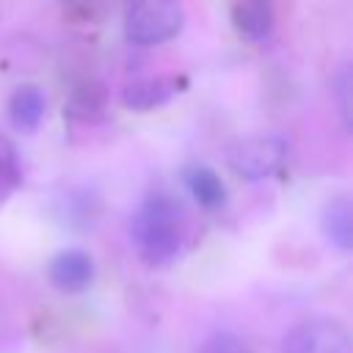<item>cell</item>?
I'll return each instance as SVG.
<instances>
[{"instance_id": "10", "label": "cell", "mask_w": 353, "mask_h": 353, "mask_svg": "<svg viewBox=\"0 0 353 353\" xmlns=\"http://www.w3.org/2000/svg\"><path fill=\"white\" fill-rule=\"evenodd\" d=\"M320 226H323V234L328 237L331 245H336L339 251H350L353 248V210H350V199L347 196L331 199L323 207Z\"/></svg>"}, {"instance_id": "8", "label": "cell", "mask_w": 353, "mask_h": 353, "mask_svg": "<svg viewBox=\"0 0 353 353\" xmlns=\"http://www.w3.org/2000/svg\"><path fill=\"white\" fill-rule=\"evenodd\" d=\"M47 110V99L44 91L33 83H22L11 91L8 97V121L17 132H33L39 130L41 119Z\"/></svg>"}, {"instance_id": "2", "label": "cell", "mask_w": 353, "mask_h": 353, "mask_svg": "<svg viewBox=\"0 0 353 353\" xmlns=\"http://www.w3.org/2000/svg\"><path fill=\"white\" fill-rule=\"evenodd\" d=\"M185 25L176 0H130L124 6V36L138 47H154L174 39Z\"/></svg>"}, {"instance_id": "9", "label": "cell", "mask_w": 353, "mask_h": 353, "mask_svg": "<svg viewBox=\"0 0 353 353\" xmlns=\"http://www.w3.org/2000/svg\"><path fill=\"white\" fill-rule=\"evenodd\" d=\"M182 185L190 199L204 210H221L226 204V185L223 179L204 163H190L182 168Z\"/></svg>"}, {"instance_id": "3", "label": "cell", "mask_w": 353, "mask_h": 353, "mask_svg": "<svg viewBox=\"0 0 353 353\" xmlns=\"http://www.w3.org/2000/svg\"><path fill=\"white\" fill-rule=\"evenodd\" d=\"M287 160V143L281 135H248L240 138L237 143L229 146L226 152V165L234 176L248 179V182H259L273 176Z\"/></svg>"}, {"instance_id": "7", "label": "cell", "mask_w": 353, "mask_h": 353, "mask_svg": "<svg viewBox=\"0 0 353 353\" xmlns=\"http://www.w3.org/2000/svg\"><path fill=\"white\" fill-rule=\"evenodd\" d=\"M185 85H188V80L179 77V74L141 77V80H135V83H130V85L124 88L121 102H124V108H130V110L146 113V110H154V108L168 105Z\"/></svg>"}, {"instance_id": "6", "label": "cell", "mask_w": 353, "mask_h": 353, "mask_svg": "<svg viewBox=\"0 0 353 353\" xmlns=\"http://www.w3.org/2000/svg\"><path fill=\"white\" fill-rule=\"evenodd\" d=\"M232 25L248 44H265L276 30V3L273 0H232Z\"/></svg>"}, {"instance_id": "11", "label": "cell", "mask_w": 353, "mask_h": 353, "mask_svg": "<svg viewBox=\"0 0 353 353\" xmlns=\"http://www.w3.org/2000/svg\"><path fill=\"white\" fill-rule=\"evenodd\" d=\"M22 182V163L17 154V146L0 135V201H6Z\"/></svg>"}, {"instance_id": "4", "label": "cell", "mask_w": 353, "mask_h": 353, "mask_svg": "<svg viewBox=\"0 0 353 353\" xmlns=\"http://www.w3.org/2000/svg\"><path fill=\"white\" fill-rule=\"evenodd\" d=\"M284 353H350V334L339 320L312 317L284 336Z\"/></svg>"}, {"instance_id": "5", "label": "cell", "mask_w": 353, "mask_h": 353, "mask_svg": "<svg viewBox=\"0 0 353 353\" xmlns=\"http://www.w3.org/2000/svg\"><path fill=\"white\" fill-rule=\"evenodd\" d=\"M47 279L61 292H83L94 281V259L83 248H63L50 259Z\"/></svg>"}, {"instance_id": "1", "label": "cell", "mask_w": 353, "mask_h": 353, "mask_svg": "<svg viewBox=\"0 0 353 353\" xmlns=\"http://www.w3.org/2000/svg\"><path fill=\"white\" fill-rule=\"evenodd\" d=\"M130 234H132V243L143 262L165 265L182 251L185 215L171 196H165V193L146 196L138 204V210L132 212Z\"/></svg>"}, {"instance_id": "13", "label": "cell", "mask_w": 353, "mask_h": 353, "mask_svg": "<svg viewBox=\"0 0 353 353\" xmlns=\"http://www.w3.org/2000/svg\"><path fill=\"white\" fill-rule=\"evenodd\" d=\"M334 91H336V97H339V113L345 116V124H347V113H350V102H347V88H350V74H347V66H342L339 69V74H336V80H334Z\"/></svg>"}, {"instance_id": "12", "label": "cell", "mask_w": 353, "mask_h": 353, "mask_svg": "<svg viewBox=\"0 0 353 353\" xmlns=\"http://www.w3.org/2000/svg\"><path fill=\"white\" fill-rule=\"evenodd\" d=\"M199 353H248V347L234 334H215L204 342V347Z\"/></svg>"}]
</instances>
